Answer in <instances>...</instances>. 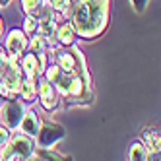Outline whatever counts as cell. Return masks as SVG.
Instances as JSON below:
<instances>
[{
    "label": "cell",
    "instance_id": "obj_8",
    "mask_svg": "<svg viewBox=\"0 0 161 161\" xmlns=\"http://www.w3.org/2000/svg\"><path fill=\"white\" fill-rule=\"evenodd\" d=\"M78 39V33L74 29V25L70 21H64V24H58L56 25V31H54V41H58L62 47H72Z\"/></svg>",
    "mask_w": 161,
    "mask_h": 161
},
{
    "label": "cell",
    "instance_id": "obj_7",
    "mask_svg": "<svg viewBox=\"0 0 161 161\" xmlns=\"http://www.w3.org/2000/svg\"><path fill=\"white\" fill-rule=\"evenodd\" d=\"M54 64H58L62 70L66 72H76V64H78V53L76 47L72 45L70 49H58L54 51Z\"/></svg>",
    "mask_w": 161,
    "mask_h": 161
},
{
    "label": "cell",
    "instance_id": "obj_12",
    "mask_svg": "<svg viewBox=\"0 0 161 161\" xmlns=\"http://www.w3.org/2000/svg\"><path fill=\"white\" fill-rule=\"evenodd\" d=\"M19 93L25 101H35L37 99V84H35V78H24L21 80V87H19Z\"/></svg>",
    "mask_w": 161,
    "mask_h": 161
},
{
    "label": "cell",
    "instance_id": "obj_10",
    "mask_svg": "<svg viewBox=\"0 0 161 161\" xmlns=\"http://www.w3.org/2000/svg\"><path fill=\"white\" fill-rule=\"evenodd\" d=\"M19 64H21V70H24V76H27V78H37L45 70V68L41 66V62H39V58L31 51L24 54V58H21Z\"/></svg>",
    "mask_w": 161,
    "mask_h": 161
},
{
    "label": "cell",
    "instance_id": "obj_22",
    "mask_svg": "<svg viewBox=\"0 0 161 161\" xmlns=\"http://www.w3.org/2000/svg\"><path fill=\"white\" fill-rule=\"evenodd\" d=\"M2 31H4V21H2V18H0V35H2Z\"/></svg>",
    "mask_w": 161,
    "mask_h": 161
},
{
    "label": "cell",
    "instance_id": "obj_21",
    "mask_svg": "<svg viewBox=\"0 0 161 161\" xmlns=\"http://www.w3.org/2000/svg\"><path fill=\"white\" fill-rule=\"evenodd\" d=\"M89 2H95V4H103V6H109V0H89Z\"/></svg>",
    "mask_w": 161,
    "mask_h": 161
},
{
    "label": "cell",
    "instance_id": "obj_6",
    "mask_svg": "<svg viewBox=\"0 0 161 161\" xmlns=\"http://www.w3.org/2000/svg\"><path fill=\"white\" fill-rule=\"evenodd\" d=\"M27 45H29V37L25 35L24 29H12L6 35V51H8V54L21 56L27 51Z\"/></svg>",
    "mask_w": 161,
    "mask_h": 161
},
{
    "label": "cell",
    "instance_id": "obj_5",
    "mask_svg": "<svg viewBox=\"0 0 161 161\" xmlns=\"http://www.w3.org/2000/svg\"><path fill=\"white\" fill-rule=\"evenodd\" d=\"M37 99L41 101V105L47 109V111H54L60 103V93L47 78L41 80L39 86H37Z\"/></svg>",
    "mask_w": 161,
    "mask_h": 161
},
{
    "label": "cell",
    "instance_id": "obj_17",
    "mask_svg": "<svg viewBox=\"0 0 161 161\" xmlns=\"http://www.w3.org/2000/svg\"><path fill=\"white\" fill-rule=\"evenodd\" d=\"M37 25H39V19L37 16H27L25 21H24V31H25V35H35L37 33Z\"/></svg>",
    "mask_w": 161,
    "mask_h": 161
},
{
    "label": "cell",
    "instance_id": "obj_11",
    "mask_svg": "<svg viewBox=\"0 0 161 161\" xmlns=\"http://www.w3.org/2000/svg\"><path fill=\"white\" fill-rule=\"evenodd\" d=\"M56 25H58V21H56L54 18H45V19H39L37 35L45 37L47 41H54V31H56Z\"/></svg>",
    "mask_w": 161,
    "mask_h": 161
},
{
    "label": "cell",
    "instance_id": "obj_18",
    "mask_svg": "<svg viewBox=\"0 0 161 161\" xmlns=\"http://www.w3.org/2000/svg\"><path fill=\"white\" fill-rule=\"evenodd\" d=\"M147 2H149V0H130V4H132L136 14H144L146 8H147Z\"/></svg>",
    "mask_w": 161,
    "mask_h": 161
},
{
    "label": "cell",
    "instance_id": "obj_9",
    "mask_svg": "<svg viewBox=\"0 0 161 161\" xmlns=\"http://www.w3.org/2000/svg\"><path fill=\"white\" fill-rule=\"evenodd\" d=\"M39 126H41L39 114H37L35 111H27V109H25L24 117H21V120H19V128H21V132L27 134V136H31V138H35L37 132H39Z\"/></svg>",
    "mask_w": 161,
    "mask_h": 161
},
{
    "label": "cell",
    "instance_id": "obj_15",
    "mask_svg": "<svg viewBox=\"0 0 161 161\" xmlns=\"http://www.w3.org/2000/svg\"><path fill=\"white\" fill-rule=\"evenodd\" d=\"M147 155V149L142 142H134L130 146V152H128V159L130 161H144Z\"/></svg>",
    "mask_w": 161,
    "mask_h": 161
},
{
    "label": "cell",
    "instance_id": "obj_3",
    "mask_svg": "<svg viewBox=\"0 0 161 161\" xmlns=\"http://www.w3.org/2000/svg\"><path fill=\"white\" fill-rule=\"evenodd\" d=\"M66 136V128L58 122H53V120H47V122H41L39 126V132H37V146L41 147H54L62 138Z\"/></svg>",
    "mask_w": 161,
    "mask_h": 161
},
{
    "label": "cell",
    "instance_id": "obj_13",
    "mask_svg": "<svg viewBox=\"0 0 161 161\" xmlns=\"http://www.w3.org/2000/svg\"><path fill=\"white\" fill-rule=\"evenodd\" d=\"M33 157L35 159H45V161H60V159H70L66 157L58 152H53V147H35V152H33Z\"/></svg>",
    "mask_w": 161,
    "mask_h": 161
},
{
    "label": "cell",
    "instance_id": "obj_25",
    "mask_svg": "<svg viewBox=\"0 0 161 161\" xmlns=\"http://www.w3.org/2000/svg\"><path fill=\"white\" fill-rule=\"evenodd\" d=\"M0 105H2V99H0Z\"/></svg>",
    "mask_w": 161,
    "mask_h": 161
},
{
    "label": "cell",
    "instance_id": "obj_24",
    "mask_svg": "<svg viewBox=\"0 0 161 161\" xmlns=\"http://www.w3.org/2000/svg\"><path fill=\"white\" fill-rule=\"evenodd\" d=\"M70 2H72V4H78V2H80V0H70Z\"/></svg>",
    "mask_w": 161,
    "mask_h": 161
},
{
    "label": "cell",
    "instance_id": "obj_14",
    "mask_svg": "<svg viewBox=\"0 0 161 161\" xmlns=\"http://www.w3.org/2000/svg\"><path fill=\"white\" fill-rule=\"evenodd\" d=\"M142 144L146 146V147H149V152H159V132L157 130H146L144 134H142Z\"/></svg>",
    "mask_w": 161,
    "mask_h": 161
},
{
    "label": "cell",
    "instance_id": "obj_4",
    "mask_svg": "<svg viewBox=\"0 0 161 161\" xmlns=\"http://www.w3.org/2000/svg\"><path fill=\"white\" fill-rule=\"evenodd\" d=\"M24 113H25V107L21 105V103L14 101V99H10L6 101L4 105H0V114H2V122L8 130H14L19 126V120L21 117H24Z\"/></svg>",
    "mask_w": 161,
    "mask_h": 161
},
{
    "label": "cell",
    "instance_id": "obj_23",
    "mask_svg": "<svg viewBox=\"0 0 161 161\" xmlns=\"http://www.w3.org/2000/svg\"><path fill=\"white\" fill-rule=\"evenodd\" d=\"M10 4V0H0V6H8Z\"/></svg>",
    "mask_w": 161,
    "mask_h": 161
},
{
    "label": "cell",
    "instance_id": "obj_1",
    "mask_svg": "<svg viewBox=\"0 0 161 161\" xmlns=\"http://www.w3.org/2000/svg\"><path fill=\"white\" fill-rule=\"evenodd\" d=\"M70 24L74 25L78 37L82 39H95L107 29L109 24V6L95 4L89 0H80L74 6Z\"/></svg>",
    "mask_w": 161,
    "mask_h": 161
},
{
    "label": "cell",
    "instance_id": "obj_16",
    "mask_svg": "<svg viewBox=\"0 0 161 161\" xmlns=\"http://www.w3.org/2000/svg\"><path fill=\"white\" fill-rule=\"evenodd\" d=\"M41 4L43 0H21V10L25 12V16H37Z\"/></svg>",
    "mask_w": 161,
    "mask_h": 161
},
{
    "label": "cell",
    "instance_id": "obj_2",
    "mask_svg": "<svg viewBox=\"0 0 161 161\" xmlns=\"http://www.w3.org/2000/svg\"><path fill=\"white\" fill-rule=\"evenodd\" d=\"M35 142L27 134H16L14 138L10 136L8 144L0 149V159H31L35 152Z\"/></svg>",
    "mask_w": 161,
    "mask_h": 161
},
{
    "label": "cell",
    "instance_id": "obj_20",
    "mask_svg": "<svg viewBox=\"0 0 161 161\" xmlns=\"http://www.w3.org/2000/svg\"><path fill=\"white\" fill-rule=\"evenodd\" d=\"M6 60H8V51H6V47H4V49L0 47V64L6 62Z\"/></svg>",
    "mask_w": 161,
    "mask_h": 161
},
{
    "label": "cell",
    "instance_id": "obj_19",
    "mask_svg": "<svg viewBox=\"0 0 161 161\" xmlns=\"http://www.w3.org/2000/svg\"><path fill=\"white\" fill-rule=\"evenodd\" d=\"M10 140V130L6 128V126H0V149H2Z\"/></svg>",
    "mask_w": 161,
    "mask_h": 161
}]
</instances>
